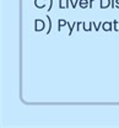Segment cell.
<instances>
[{
    "mask_svg": "<svg viewBox=\"0 0 119 128\" xmlns=\"http://www.w3.org/2000/svg\"><path fill=\"white\" fill-rule=\"evenodd\" d=\"M109 0H101V8H103V9H106V8H108L109 6Z\"/></svg>",
    "mask_w": 119,
    "mask_h": 128,
    "instance_id": "1",
    "label": "cell"
},
{
    "mask_svg": "<svg viewBox=\"0 0 119 128\" xmlns=\"http://www.w3.org/2000/svg\"><path fill=\"white\" fill-rule=\"evenodd\" d=\"M86 4H87V1H86V0H81V2H80V6H81V8H86V6H87Z\"/></svg>",
    "mask_w": 119,
    "mask_h": 128,
    "instance_id": "2",
    "label": "cell"
},
{
    "mask_svg": "<svg viewBox=\"0 0 119 128\" xmlns=\"http://www.w3.org/2000/svg\"><path fill=\"white\" fill-rule=\"evenodd\" d=\"M109 25H111V24H108V22H106V24H104V26H103V28H104L106 31H108V30L111 28V27H109Z\"/></svg>",
    "mask_w": 119,
    "mask_h": 128,
    "instance_id": "3",
    "label": "cell"
}]
</instances>
